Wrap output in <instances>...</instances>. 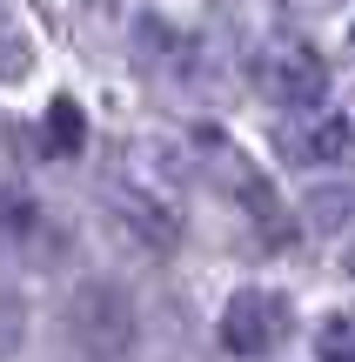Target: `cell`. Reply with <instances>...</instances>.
Instances as JSON below:
<instances>
[{"label":"cell","instance_id":"obj_1","mask_svg":"<svg viewBox=\"0 0 355 362\" xmlns=\"http://www.w3.org/2000/svg\"><path fill=\"white\" fill-rule=\"evenodd\" d=\"M295 329V302L282 288H235L222 309V349L228 356H275Z\"/></svg>","mask_w":355,"mask_h":362},{"label":"cell","instance_id":"obj_2","mask_svg":"<svg viewBox=\"0 0 355 362\" xmlns=\"http://www.w3.org/2000/svg\"><path fill=\"white\" fill-rule=\"evenodd\" d=\"M255 81H262V94H268V101H282V107H315L322 88H329L315 47H295V40H289V47H275V54H262Z\"/></svg>","mask_w":355,"mask_h":362},{"label":"cell","instance_id":"obj_3","mask_svg":"<svg viewBox=\"0 0 355 362\" xmlns=\"http://www.w3.org/2000/svg\"><path fill=\"white\" fill-rule=\"evenodd\" d=\"M308 115V107H302ZM282 148H289L295 161H342L355 148V121L349 115H308V121H289L282 128Z\"/></svg>","mask_w":355,"mask_h":362},{"label":"cell","instance_id":"obj_4","mask_svg":"<svg viewBox=\"0 0 355 362\" xmlns=\"http://www.w3.org/2000/svg\"><path fill=\"white\" fill-rule=\"evenodd\" d=\"M27 74H34V40H27L20 21L0 7V81H27Z\"/></svg>","mask_w":355,"mask_h":362},{"label":"cell","instance_id":"obj_5","mask_svg":"<svg viewBox=\"0 0 355 362\" xmlns=\"http://www.w3.org/2000/svg\"><path fill=\"white\" fill-rule=\"evenodd\" d=\"M315 362H355V309L322 315V329H315Z\"/></svg>","mask_w":355,"mask_h":362},{"label":"cell","instance_id":"obj_6","mask_svg":"<svg viewBox=\"0 0 355 362\" xmlns=\"http://www.w3.org/2000/svg\"><path fill=\"white\" fill-rule=\"evenodd\" d=\"M80 141H88L80 107H74V101H54V107H47V148H54V155H74Z\"/></svg>","mask_w":355,"mask_h":362},{"label":"cell","instance_id":"obj_7","mask_svg":"<svg viewBox=\"0 0 355 362\" xmlns=\"http://www.w3.org/2000/svg\"><path fill=\"white\" fill-rule=\"evenodd\" d=\"M308 221H315V228H342V221H355V188H315V194H308Z\"/></svg>","mask_w":355,"mask_h":362},{"label":"cell","instance_id":"obj_8","mask_svg":"<svg viewBox=\"0 0 355 362\" xmlns=\"http://www.w3.org/2000/svg\"><path fill=\"white\" fill-rule=\"evenodd\" d=\"M349 275H355V248H349Z\"/></svg>","mask_w":355,"mask_h":362},{"label":"cell","instance_id":"obj_9","mask_svg":"<svg viewBox=\"0 0 355 362\" xmlns=\"http://www.w3.org/2000/svg\"><path fill=\"white\" fill-rule=\"evenodd\" d=\"M349 40H355V27H349Z\"/></svg>","mask_w":355,"mask_h":362}]
</instances>
